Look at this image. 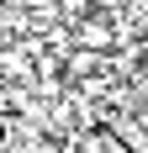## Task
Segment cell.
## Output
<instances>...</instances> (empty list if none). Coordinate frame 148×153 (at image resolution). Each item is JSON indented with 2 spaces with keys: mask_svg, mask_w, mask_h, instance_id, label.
Segmentation results:
<instances>
[{
  "mask_svg": "<svg viewBox=\"0 0 148 153\" xmlns=\"http://www.w3.org/2000/svg\"><path fill=\"white\" fill-rule=\"evenodd\" d=\"M143 58H148V42H143Z\"/></svg>",
  "mask_w": 148,
  "mask_h": 153,
  "instance_id": "7a4b0ae2",
  "label": "cell"
},
{
  "mask_svg": "<svg viewBox=\"0 0 148 153\" xmlns=\"http://www.w3.org/2000/svg\"><path fill=\"white\" fill-rule=\"evenodd\" d=\"M79 37H85V48H111V32H106L101 21H85V27H79Z\"/></svg>",
  "mask_w": 148,
  "mask_h": 153,
  "instance_id": "6da1fadb",
  "label": "cell"
}]
</instances>
